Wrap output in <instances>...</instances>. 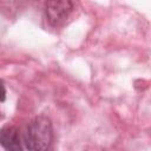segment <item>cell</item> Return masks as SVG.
Wrapping results in <instances>:
<instances>
[{
	"instance_id": "1",
	"label": "cell",
	"mask_w": 151,
	"mask_h": 151,
	"mask_svg": "<svg viewBox=\"0 0 151 151\" xmlns=\"http://www.w3.org/2000/svg\"><path fill=\"white\" fill-rule=\"evenodd\" d=\"M24 140L28 151H48L53 140L51 120L45 116L33 118L26 127Z\"/></svg>"
},
{
	"instance_id": "2",
	"label": "cell",
	"mask_w": 151,
	"mask_h": 151,
	"mask_svg": "<svg viewBox=\"0 0 151 151\" xmlns=\"http://www.w3.org/2000/svg\"><path fill=\"white\" fill-rule=\"evenodd\" d=\"M45 8L50 24L58 26L68 17L73 8V4L68 0H52L45 4Z\"/></svg>"
},
{
	"instance_id": "3",
	"label": "cell",
	"mask_w": 151,
	"mask_h": 151,
	"mask_svg": "<svg viewBox=\"0 0 151 151\" xmlns=\"http://www.w3.org/2000/svg\"><path fill=\"white\" fill-rule=\"evenodd\" d=\"M0 144L5 149V151H24L19 130L15 126H5L0 129Z\"/></svg>"
},
{
	"instance_id": "4",
	"label": "cell",
	"mask_w": 151,
	"mask_h": 151,
	"mask_svg": "<svg viewBox=\"0 0 151 151\" xmlns=\"http://www.w3.org/2000/svg\"><path fill=\"white\" fill-rule=\"evenodd\" d=\"M5 99H6V90H5L4 83L0 80V100L4 101Z\"/></svg>"
},
{
	"instance_id": "5",
	"label": "cell",
	"mask_w": 151,
	"mask_h": 151,
	"mask_svg": "<svg viewBox=\"0 0 151 151\" xmlns=\"http://www.w3.org/2000/svg\"><path fill=\"white\" fill-rule=\"evenodd\" d=\"M0 117H1V114H0Z\"/></svg>"
}]
</instances>
